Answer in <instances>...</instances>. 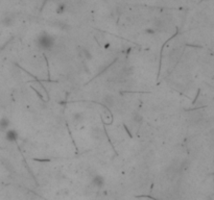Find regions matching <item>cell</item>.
<instances>
[{
    "label": "cell",
    "instance_id": "8992f818",
    "mask_svg": "<svg viewBox=\"0 0 214 200\" xmlns=\"http://www.w3.org/2000/svg\"><path fill=\"white\" fill-rule=\"evenodd\" d=\"M82 53L85 55V58L87 59H91L92 58V54L91 52L89 51V50L87 48H85V47H82Z\"/></svg>",
    "mask_w": 214,
    "mask_h": 200
},
{
    "label": "cell",
    "instance_id": "52a82bcc",
    "mask_svg": "<svg viewBox=\"0 0 214 200\" xmlns=\"http://www.w3.org/2000/svg\"><path fill=\"white\" fill-rule=\"evenodd\" d=\"M73 120L75 122H81L83 120V114L82 113H75L73 115Z\"/></svg>",
    "mask_w": 214,
    "mask_h": 200
},
{
    "label": "cell",
    "instance_id": "277c9868",
    "mask_svg": "<svg viewBox=\"0 0 214 200\" xmlns=\"http://www.w3.org/2000/svg\"><path fill=\"white\" fill-rule=\"evenodd\" d=\"M10 126V120L7 117H3L0 120V130L5 131Z\"/></svg>",
    "mask_w": 214,
    "mask_h": 200
},
{
    "label": "cell",
    "instance_id": "7a4b0ae2",
    "mask_svg": "<svg viewBox=\"0 0 214 200\" xmlns=\"http://www.w3.org/2000/svg\"><path fill=\"white\" fill-rule=\"evenodd\" d=\"M105 177L102 175H95L94 178L92 179V184L97 188V189H100V188H102L103 186H105Z\"/></svg>",
    "mask_w": 214,
    "mask_h": 200
},
{
    "label": "cell",
    "instance_id": "3957f363",
    "mask_svg": "<svg viewBox=\"0 0 214 200\" xmlns=\"http://www.w3.org/2000/svg\"><path fill=\"white\" fill-rule=\"evenodd\" d=\"M5 138H7V141H10V142H16L18 139V133L14 129L7 130V133H5Z\"/></svg>",
    "mask_w": 214,
    "mask_h": 200
},
{
    "label": "cell",
    "instance_id": "9c48e42d",
    "mask_svg": "<svg viewBox=\"0 0 214 200\" xmlns=\"http://www.w3.org/2000/svg\"><path fill=\"white\" fill-rule=\"evenodd\" d=\"M64 11H65V5H60V7H58V10H56V13H58V14H62Z\"/></svg>",
    "mask_w": 214,
    "mask_h": 200
},
{
    "label": "cell",
    "instance_id": "ba28073f",
    "mask_svg": "<svg viewBox=\"0 0 214 200\" xmlns=\"http://www.w3.org/2000/svg\"><path fill=\"white\" fill-rule=\"evenodd\" d=\"M134 120H135L136 122H141V121H142V117H141V115H139V114H135V115H134Z\"/></svg>",
    "mask_w": 214,
    "mask_h": 200
},
{
    "label": "cell",
    "instance_id": "6da1fadb",
    "mask_svg": "<svg viewBox=\"0 0 214 200\" xmlns=\"http://www.w3.org/2000/svg\"><path fill=\"white\" fill-rule=\"evenodd\" d=\"M38 45L43 49H50L55 45V39L49 35H41L38 39Z\"/></svg>",
    "mask_w": 214,
    "mask_h": 200
},
{
    "label": "cell",
    "instance_id": "5b68a950",
    "mask_svg": "<svg viewBox=\"0 0 214 200\" xmlns=\"http://www.w3.org/2000/svg\"><path fill=\"white\" fill-rule=\"evenodd\" d=\"M2 23L4 24V26H12L14 24V19L11 17H5L3 20H2Z\"/></svg>",
    "mask_w": 214,
    "mask_h": 200
}]
</instances>
